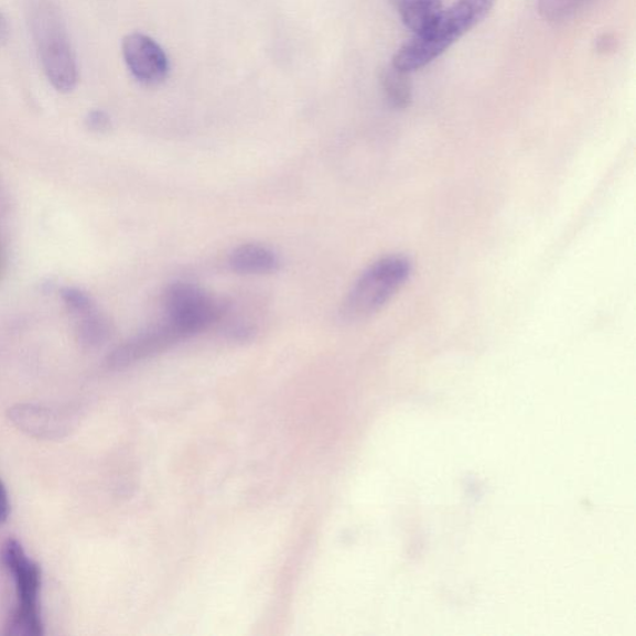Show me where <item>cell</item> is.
<instances>
[{
    "mask_svg": "<svg viewBox=\"0 0 636 636\" xmlns=\"http://www.w3.org/2000/svg\"><path fill=\"white\" fill-rule=\"evenodd\" d=\"M412 262L402 256L381 258L360 273L342 305L348 322L374 316L394 299L412 276Z\"/></svg>",
    "mask_w": 636,
    "mask_h": 636,
    "instance_id": "7a4b0ae2",
    "label": "cell"
},
{
    "mask_svg": "<svg viewBox=\"0 0 636 636\" xmlns=\"http://www.w3.org/2000/svg\"><path fill=\"white\" fill-rule=\"evenodd\" d=\"M86 123L89 126V129L96 132H105L109 130L111 126L109 115L99 110L89 114V116H87Z\"/></svg>",
    "mask_w": 636,
    "mask_h": 636,
    "instance_id": "9a60e30c",
    "label": "cell"
},
{
    "mask_svg": "<svg viewBox=\"0 0 636 636\" xmlns=\"http://www.w3.org/2000/svg\"><path fill=\"white\" fill-rule=\"evenodd\" d=\"M9 37V25L3 13H0V46H3L8 42Z\"/></svg>",
    "mask_w": 636,
    "mask_h": 636,
    "instance_id": "ac0fdd59",
    "label": "cell"
},
{
    "mask_svg": "<svg viewBox=\"0 0 636 636\" xmlns=\"http://www.w3.org/2000/svg\"><path fill=\"white\" fill-rule=\"evenodd\" d=\"M8 418L26 435L43 440L66 438L74 427L71 414L37 405L13 406L8 410Z\"/></svg>",
    "mask_w": 636,
    "mask_h": 636,
    "instance_id": "ba28073f",
    "label": "cell"
},
{
    "mask_svg": "<svg viewBox=\"0 0 636 636\" xmlns=\"http://www.w3.org/2000/svg\"><path fill=\"white\" fill-rule=\"evenodd\" d=\"M380 84L386 99L395 109L405 110L412 104L413 91L409 73L390 65L381 72Z\"/></svg>",
    "mask_w": 636,
    "mask_h": 636,
    "instance_id": "7c38bea8",
    "label": "cell"
},
{
    "mask_svg": "<svg viewBox=\"0 0 636 636\" xmlns=\"http://www.w3.org/2000/svg\"><path fill=\"white\" fill-rule=\"evenodd\" d=\"M61 297L67 311L76 319L97 310L96 302L91 295L80 289L64 288Z\"/></svg>",
    "mask_w": 636,
    "mask_h": 636,
    "instance_id": "5bb4252c",
    "label": "cell"
},
{
    "mask_svg": "<svg viewBox=\"0 0 636 636\" xmlns=\"http://www.w3.org/2000/svg\"><path fill=\"white\" fill-rule=\"evenodd\" d=\"M75 335L84 348H99L112 336V324L99 309L76 319Z\"/></svg>",
    "mask_w": 636,
    "mask_h": 636,
    "instance_id": "8fae6325",
    "label": "cell"
},
{
    "mask_svg": "<svg viewBox=\"0 0 636 636\" xmlns=\"http://www.w3.org/2000/svg\"><path fill=\"white\" fill-rule=\"evenodd\" d=\"M616 46V39L612 34H603L595 42L596 52L601 54H608L614 51Z\"/></svg>",
    "mask_w": 636,
    "mask_h": 636,
    "instance_id": "e0dca14e",
    "label": "cell"
},
{
    "mask_svg": "<svg viewBox=\"0 0 636 636\" xmlns=\"http://www.w3.org/2000/svg\"><path fill=\"white\" fill-rule=\"evenodd\" d=\"M165 320L177 327L185 339L218 324L228 308L202 288L188 282H175L163 297Z\"/></svg>",
    "mask_w": 636,
    "mask_h": 636,
    "instance_id": "5b68a950",
    "label": "cell"
},
{
    "mask_svg": "<svg viewBox=\"0 0 636 636\" xmlns=\"http://www.w3.org/2000/svg\"><path fill=\"white\" fill-rule=\"evenodd\" d=\"M33 33L44 72L58 93H72L78 82L76 58L61 15L42 4L33 14Z\"/></svg>",
    "mask_w": 636,
    "mask_h": 636,
    "instance_id": "277c9868",
    "label": "cell"
},
{
    "mask_svg": "<svg viewBox=\"0 0 636 636\" xmlns=\"http://www.w3.org/2000/svg\"><path fill=\"white\" fill-rule=\"evenodd\" d=\"M229 267L241 276H269L280 270L281 260L271 248L249 242L231 251Z\"/></svg>",
    "mask_w": 636,
    "mask_h": 636,
    "instance_id": "9c48e42d",
    "label": "cell"
},
{
    "mask_svg": "<svg viewBox=\"0 0 636 636\" xmlns=\"http://www.w3.org/2000/svg\"><path fill=\"white\" fill-rule=\"evenodd\" d=\"M9 514H11V503H9L7 488L0 481V524H4L8 520Z\"/></svg>",
    "mask_w": 636,
    "mask_h": 636,
    "instance_id": "2e32d148",
    "label": "cell"
},
{
    "mask_svg": "<svg viewBox=\"0 0 636 636\" xmlns=\"http://www.w3.org/2000/svg\"><path fill=\"white\" fill-rule=\"evenodd\" d=\"M183 339L185 338L180 330L164 319L117 346L107 356L106 366L111 370L129 368L141 360L160 355Z\"/></svg>",
    "mask_w": 636,
    "mask_h": 636,
    "instance_id": "8992f818",
    "label": "cell"
},
{
    "mask_svg": "<svg viewBox=\"0 0 636 636\" xmlns=\"http://www.w3.org/2000/svg\"><path fill=\"white\" fill-rule=\"evenodd\" d=\"M496 0H456L443 9L422 33L414 34L397 52L391 65L407 73L420 71L443 55L460 37L491 14Z\"/></svg>",
    "mask_w": 636,
    "mask_h": 636,
    "instance_id": "6da1fadb",
    "label": "cell"
},
{
    "mask_svg": "<svg viewBox=\"0 0 636 636\" xmlns=\"http://www.w3.org/2000/svg\"><path fill=\"white\" fill-rule=\"evenodd\" d=\"M2 267H3V252L2 250H0V272H2Z\"/></svg>",
    "mask_w": 636,
    "mask_h": 636,
    "instance_id": "d6986e66",
    "label": "cell"
},
{
    "mask_svg": "<svg viewBox=\"0 0 636 636\" xmlns=\"http://www.w3.org/2000/svg\"><path fill=\"white\" fill-rule=\"evenodd\" d=\"M591 0H538V8L547 21L562 22L579 13Z\"/></svg>",
    "mask_w": 636,
    "mask_h": 636,
    "instance_id": "4fadbf2b",
    "label": "cell"
},
{
    "mask_svg": "<svg viewBox=\"0 0 636 636\" xmlns=\"http://www.w3.org/2000/svg\"><path fill=\"white\" fill-rule=\"evenodd\" d=\"M122 54L132 76L144 86H159L170 74L168 55L150 36L141 33L127 35Z\"/></svg>",
    "mask_w": 636,
    "mask_h": 636,
    "instance_id": "52a82bcc",
    "label": "cell"
},
{
    "mask_svg": "<svg viewBox=\"0 0 636 636\" xmlns=\"http://www.w3.org/2000/svg\"><path fill=\"white\" fill-rule=\"evenodd\" d=\"M414 34L422 33L443 11L442 0H389Z\"/></svg>",
    "mask_w": 636,
    "mask_h": 636,
    "instance_id": "30bf717a",
    "label": "cell"
},
{
    "mask_svg": "<svg viewBox=\"0 0 636 636\" xmlns=\"http://www.w3.org/2000/svg\"><path fill=\"white\" fill-rule=\"evenodd\" d=\"M0 559L13 575L18 603L9 616L6 625V635L11 636H42L44 624L41 613L42 570L29 557L15 538H9L2 547Z\"/></svg>",
    "mask_w": 636,
    "mask_h": 636,
    "instance_id": "3957f363",
    "label": "cell"
}]
</instances>
